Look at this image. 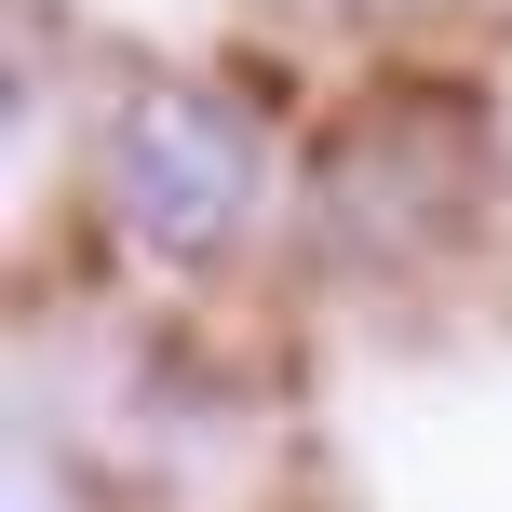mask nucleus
I'll return each instance as SVG.
<instances>
[{
	"label": "nucleus",
	"mask_w": 512,
	"mask_h": 512,
	"mask_svg": "<svg viewBox=\"0 0 512 512\" xmlns=\"http://www.w3.org/2000/svg\"><path fill=\"white\" fill-rule=\"evenodd\" d=\"M270 203V135L203 68H122L95 95V216L149 270H216Z\"/></svg>",
	"instance_id": "obj_1"
},
{
	"label": "nucleus",
	"mask_w": 512,
	"mask_h": 512,
	"mask_svg": "<svg viewBox=\"0 0 512 512\" xmlns=\"http://www.w3.org/2000/svg\"><path fill=\"white\" fill-rule=\"evenodd\" d=\"M310 189H324L337 243L432 256L472 216V189H486V122H472V95H445V81H378V95L324 135V176Z\"/></svg>",
	"instance_id": "obj_2"
}]
</instances>
